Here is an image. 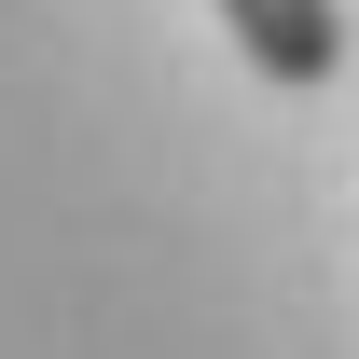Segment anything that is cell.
<instances>
[{
    "mask_svg": "<svg viewBox=\"0 0 359 359\" xmlns=\"http://www.w3.org/2000/svg\"><path fill=\"white\" fill-rule=\"evenodd\" d=\"M222 28H235V55H249L263 83H290V97H318L346 69V14H332V0H222Z\"/></svg>",
    "mask_w": 359,
    "mask_h": 359,
    "instance_id": "cell-1",
    "label": "cell"
}]
</instances>
